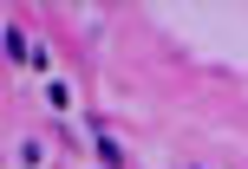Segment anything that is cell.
<instances>
[{
	"instance_id": "6da1fadb",
	"label": "cell",
	"mask_w": 248,
	"mask_h": 169,
	"mask_svg": "<svg viewBox=\"0 0 248 169\" xmlns=\"http://www.w3.org/2000/svg\"><path fill=\"white\" fill-rule=\"evenodd\" d=\"M98 156H105V169H118V163H124V150H118V143H111L105 130H98Z\"/></svg>"
}]
</instances>
